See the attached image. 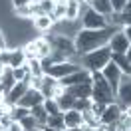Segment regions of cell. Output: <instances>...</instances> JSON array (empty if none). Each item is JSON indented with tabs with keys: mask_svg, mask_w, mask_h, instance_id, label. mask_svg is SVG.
<instances>
[{
	"mask_svg": "<svg viewBox=\"0 0 131 131\" xmlns=\"http://www.w3.org/2000/svg\"><path fill=\"white\" fill-rule=\"evenodd\" d=\"M117 30H121V28L111 26V24L107 26V28H103V30H85V28H83L74 40L75 42V52L83 56V54H88L91 50H97V48H101V46H107L109 38H111Z\"/></svg>",
	"mask_w": 131,
	"mask_h": 131,
	"instance_id": "cell-1",
	"label": "cell"
},
{
	"mask_svg": "<svg viewBox=\"0 0 131 131\" xmlns=\"http://www.w3.org/2000/svg\"><path fill=\"white\" fill-rule=\"evenodd\" d=\"M111 62V50L109 46H101L97 50H91L82 56V68L88 72H101Z\"/></svg>",
	"mask_w": 131,
	"mask_h": 131,
	"instance_id": "cell-2",
	"label": "cell"
},
{
	"mask_svg": "<svg viewBox=\"0 0 131 131\" xmlns=\"http://www.w3.org/2000/svg\"><path fill=\"white\" fill-rule=\"evenodd\" d=\"M91 99L101 101V103H111L115 101V93L105 82L101 72H91Z\"/></svg>",
	"mask_w": 131,
	"mask_h": 131,
	"instance_id": "cell-3",
	"label": "cell"
},
{
	"mask_svg": "<svg viewBox=\"0 0 131 131\" xmlns=\"http://www.w3.org/2000/svg\"><path fill=\"white\" fill-rule=\"evenodd\" d=\"M80 18H82V26L85 28V30H103V28L109 26L107 18L101 16V14H97V12H95L93 8H90L88 4H83V6H82V14H80Z\"/></svg>",
	"mask_w": 131,
	"mask_h": 131,
	"instance_id": "cell-4",
	"label": "cell"
},
{
	"mask_svg": "<svg viewBox=\"0 0 131 131\" xmlns=\"http://www.w3.org/2000/svg\"><path fill=\"white\" fill-rule=\"evenodd\" d=\"M83 30L82 26V18H78V20H60L54 24L52 28V32L58 34V36H66V38H70V40H75V36Z\"/></svg>",
	"mask_w": 131,
	"mask_h": 131,
	"instance_id": "cell-5",
	"label": "cell"
},
{
	"mask_svg": "<svg viewBox=\"0 0 131 131\" xmlns=\"http://www.w3.org/2000/svg\"><path fill=\"white\" fill-rule=\"evenodd\" d=\"M44 36L50 40L54 52H60V54L66 56V58H72L75 54V42L74 40H70V38H66V36H58V34H54V32L44 34Z\"/></svg>",
	"mask_w": 131,
	"mask_h": 131,
	"instance_id": "cell-6",
	"label": "cell"
},
{
	"mask_svg": "<svg viewBox=\"0 0 131 131\" xmlns=\"http://www.w3.org/2000/svg\"><path fill=\"white\" fill-rule=\"evenodd\" d=\"M115 101L121 105L123 111L131 105V75H125V74H123L121 83H119L117 93H115Z\"/></svg>",
	"mask_w": 131,
	"mask_h": 131,
	"instance_id": "cell-7",
	"label": "cell"
},
{
	"mask_svg": "<svg viewBox=\"0 0 131 131\" xmlns=\"http://www.w3.org/2000/svg\"><path fill=\"white\" fill-rule=\"evenodd\" d=\"M107 46H109V50H111V54H127V50L131 48V44H129V40H127L125 32H123V28L117 30V32L109 38Z\"/></svg>",
	"mask_w": 131,
	"mask_h": 131,
	"instance_id": "cell-8",
	"label": "cell"
},
{
	"mask_svg": "<svg viewBox=\"0 0 131 131\" xmlns=\"http://www.w3.org/2000/svg\"><path fill=\"white\" fill-rule=\"evenodd\" d=\"M101 74H103V78H105V82L109 83V88L113 90V93H117V88H119V83H121L123 72L113 64V62H109V64L101 70Z\"/></svg>",
	"mask_w": 131,
	"mask_h": 131,
	"instance_id": "cell-9",
	"label": "cell"
},
{
	"mask_svg": "<svg viewBox=\"0 0 131 131\" xmlns=\"http://www.w3.org/2000/svg\"><path fill=\"white\" fill-rule=\"evenodd\" d=\"M78 70H82V66L74 64V62H70V60H66V62H60V64H54L52 66V70H50L48 74L54 75L56 80H62V78H66V75L74 74V72H78Z\"/></svg>",
	"mask_w": 131,
	"mask_h": 131,
	"instance_id": "cell-10",
	"label": "cell"
},
{
	"mask_svg": "<svg viewBox=\"0 0 131 131\" xmlns=\"http://www.w3.org/2000/svg\"><path fill=\"white\" fill-rule=\"evenodd\" d=\"M60 82V85L62 88H70V85H78V83H83V82H91V72H88V70H78V72H74V74L66 75V78H62V80H58Z\"/></svg>",
	"mask_w": 131,
	"mask_h": 131,
	"instance_id": "cell-11",
	"label": "cell"
},
{
	"mask_svg": "<svg viewBox=\"0 0 131 131\" xmlns=\"http://www.w3.org/2000/svg\"><path fill=\"white\" fill-rule=\"evenodd\" d=\"M54 24H56V22H54L52 14H40V16H34L32 18V28H34V30H38L40 34L52 32Z\"/></svg>",
	"mask_w": 131,
	"mask_h": 131,
	"instance_id": "cell-12",
	"label": "cell"
},
{
	"mask_svg": "<svg viewBox=\"0 0 131 131\" xmlns=\"http://www.w3.org/2000/svg\"><path fill=\"white\" fill-rule=\"evenodd\" d=\"M44 95H42V91L40 90H32V88H28V91L24 93V97L20 99L18 103L20 105H24V107H28V109H32L34 105H40V103H44Z\"/></svg>",
	"mask_w": 131,
	"mask_h": 131,
	"instance_id": "cell-13",
	"label": "cell"
},
{
	"mask_svg": "<svg viewBox=\"0 0 131 131\" xmlns=\"http://www.w3.org/2000/svg\"><path fill=\"white\" fill-rule=\"evenodd\" d=\"M123 113L121 105L117 103V101H111V103H107L105 105V111H103V115L99 117V121L103 123H117V119H119V115Z\"/></svg>",
	"mask_w": 131,
	"mask_h": 131,
	"instance_id": "cell-14",
	"label": "cell"
},
{
	"mask_svg": "<svg viewBox=\"0 0 131 131\" xmlns=\"http://www.w3.org/2000/svg\"><path fill=\"white\" fill-rule=\"evenodd\" d=\"M28 88H30V85H28L26 82H18L16 85L8 91V95H6V103H10V105H18V101L24 97V93L28 91Z\"/></svg>",
	"mask_w": 131,
	"mask_h": 131,
	"instance_id": "cell-15",
	"label": "cell"
},
{
	"mask_svg": "<svg viewBox=\"0 0 131 131\" xmlns=\"http://www.w3.org/2000/svg\"><path fill=\"white\" fill-rule=\"evenodd\" d=\"M66 91H68L70 95H74L75 99L91 97V82H83V83H78V85H70V88H66Z\"/></svg>",
	"mask_w": 131,
	"mask_h": 131,
	"instance_id": "cell-16",
	"label": "cell"
},
{
	"mask_svg": "<svg viewBox=\"0 0 131 131\" xmlns=\"http://www.w3.org/2000/svg\"><path fill=\"white\" fill-rule=\"evenodd\" d=\"M34 42H36V48H38V58H48L52 56V52H54V48H52V44H50V40L46 38V36H36L34 38Z\"/></svg>",
	"mask_w": 131,
	"mask_h": 131,
	"instance_id": "cell-17",
	"label": "cell"
},
{
	"mask_svg": "<svg viewBox=\"0 0 131 131\" xmlns=\"http://www.w3.org/2000/svg\"><path fill=\"white\" fill-rule=\"evenodd\" d=\"M62 113H64L66 129H68V127H80V125L83 123L82 111H78V109H70V111H62Z\"/></svg>",
	"mask_w": 131,
	"mask_h": 131,
	"instance_id": "cell-18",
	"label": "cell"
},
{
	"mask_svg": "<svg viewBox=\"0 0 131 131\" xmlns=\"http://www.w3.org/2000/svg\"><path fill=\"white\" fill-rule=\"evenodd\" d=\"M30 115H32L36 121L40 123V131L46 127V123H48V111H46V107H44V103H40V105H34L32 109H30Z\"/></svg>",
	"mask_w": 131,
	"mask_h": 131,
	"instance_id": "cell-19",
	"label": "cell"
},
{
	"mask_svg": "<svg viewBox=\"0 0 131 131\" xmlns=\"http://www.w3.org/2000/svg\"><path fill=\"white\" fill-rule=\"evenodd\" d=\"M90 8H93L97 14H101V16H105V18H109L111 14H113L111 0H93V4H91Z\"/></svg>",
	"mask_w": 131,
	"mask_h": 131,
	"instance_id": "cell-20",
	"label": "cell"
},
{
	"mask_svg": "<svg viewBox=\"0 0 131 131\" xmlns=\"http://www.w3.org/2000/svg\"><path fill=\"white\" fill-rule=\"evenodd\" d=\"M111 62H113L125 75H131V64H129V60H127L125 54H111Z\"/></svg>",
	"mask_w": 131,
	"mask_h": 131,
	"instance_id": "cell-21",
	"label": "cell"
},
{
	"mask_svg": "<svg viewBox=\"0 0 131 131\" xmlns=\"http://www.w3.org/2000/svg\"><path fill=\"white\" fill-rule=\"evenodd\" d=\"M56 101H58V105H60L62 111H70V109H74V107H75V97H74V95H70L68 91H64L62 95H58Z\"/></svg>",
	"mask_w": 131,
	"mask_h": 131,
	"instance_id": "cell-22",
	"label": "cell"
},
{
	"mask_svg": "<svg viewBox=\"0 0 131 131\" xmlns=\"http://www.w3.org/2000/svg\"><path fill=\"white\" fill-rule=\"evenodd\" d=\"M14 16L20 18V20H32L34 18V4H24V6H18L14 8Z\"/></svg>",
	"mask_w": 131,
	"mask_h": 131,
	"instance_id": "cell-23",
	"label": "cell"
},
{
	"mask_svg": "<svg viewBox=\"0 0 131 131\" xmlns=\"http://www.w3.org/2000/svg\"><path fill=\"white\" fill-rule=\"evenodd\" d=\"M26 68L30 70V74L36 75V78H42L44 75V70H42V62H40V58H32V60H26Z\"/></svg>",
	"mask_w": 131,
	"mask_h": 131,
	"instance_id": "cell-24",
	"label": "cell"
},
{
	"mask_svg": "<svg viewBox=\"0 0 131 131\" xmlns=\"http://www.w3.org/2000/svg\"><path fill=\"white\" fill-rule=\"evenodd\" d=\"M0 80H2V88H4V91H6V93H8V91L18 83L16 80H14V75H12V68H6V72L2 74V78H0Z\"/></svg>",
	"mask_w": 131,
	"mask_h": 131,
	"instance_id": "cell-25",
	"label": "cell"
},
{
	"mask_svg": "<svg viewBox=\"0 0 131 131\" xmlns=\"http://www.w3.org/2000/svg\"><path fill=\"white\" fill-rule=\"evenodd\" d=\"M26 115H30V109L24 105H12V109H10V117H12V121H22Z\"/></svg>",
	"mask_w": 131,
	"mask_h": 131,
	"instance_id": "cell-26",
	"label": "cell"
},
{
	"mask_svg": "<svg viewBox=\"0 0 131 131\" xmlns=\"http://www.w3.org/2000/svg\"><path fill=\"white\" fill-rule=\"evenodd\" d=\"M48 127L52 129H66V123H64V113H56V115H50L48 117Z\"/></svg>",
	"mask_w": 131,
	"mask_h": 131,
	"instance_id": "cell-27",
	"label": "cell"
},
{
	"mask_svg": "<svg viewBox=\"0 0 131 131\" xmlns=\"http://www.w3.org/2000/svg\"><path fill=\"white\" fill-rule=\"evenodd\" d=\"M22 50H24L26 60L38 58V48H36V42H34V40H30V42H26V44H22Z\"/></svg>",
	"mask_w": 131,
	"mask_h": 131,
	"instance_id": "cell-28",
	"label": "cell"
},
{
	"mask_svg": "<svg viewBox=\"0 0 131 131\" xmlns=\"http://www.w3.org/2000/svg\"><path fill=\"white\" fill-rule=\"evenodd\" d=\"M52 18H54V22L66 20V2H56V6L52 10Z\"/></svg>",
	"mask_w": 131,
	"mask_h": 131,
	"instance_id": "cell-29",
	"label": "cell"
},
{
	"mask_svg": "<svg viewBox=\"0 0 131 131\" xmlns=\"http://www.w3.org/2000/svg\"><path fill=\"white\" fill-rule=\"evenodd\" d=\"M44 107H46V111H48V115H56V113H62V109H60V105H58V101L54 97H46L44 99Z\"/></svg>",
	"mask_w": 131,
	"mask_h": 131,
	"instance_id": "cell-30",
	"label": "cell"
},
{
	"mask_svg": "<svg viewBox=\"0 0 131 131\" xmlns=\"http://www.w3.org/2000/svg\"><path fill=\"white\" fill-rule=\"evenodd\" d=\"M82 117H83V123H85V125H91V127H97V123H99V117H95V115L91 113L90 109H88V111H82Z\"/></svg>",
	"mask_w": 131,
	"mask_h": 131,
	"instance_id": "cell-31",
	"label": "cell"
},
{
	"mask_svg": "<svg viewBox=\"0 0 131 131\" xmlns=\"http://www.w3.org/2000/svg\"><path fill=\"white\" fill-rule=\"evenodd\" d=\"M91 103H93V99H91V97L75 99V107H74V109H78V111H88V109H91Z\"/></svg>",
	"mask_w": 131,
	"mask_h": 131,
	"instance_id": "cell-32",
	"label": "cell"
},
{
	"mask_svg": "<svg viewBox=\"0 0 131 131\" xmlns=\"http://www.w3.org/2000/svg\"><path fill=\"white\" fill-rule=\"evenodd\" d=\"M20 123H22V127H24V129H40V123L36 121L32 115H26Z\"/></svg>",
	"mask_w": 131,
	"mask_h": 131,
	"instance_id": "cell-33",
	"label": "cell"
},
{
	"mask_svg": "<svg viewBox=\"0 0 131 131\" xmlns=\"http://www.w3.org/2000/svg\"><path fill=\"white\" fill-rule=\"evenodd\" d=\"M105 105L107 103H101V101H93V103H91V113L95 115V117H101V115H103V111H105Z\"/></svg>",
	"mask_w": 131,
	"mask_h": 131,
	"instance_id": "cell-34",
	"label": "cell"
},
{
	"mask_svg": "<svg viewBox=\"0 0 131 131\" xmlns=\"http://www.w3.org/2000/svg\"><path fill=\"white\" fill-rule=\"evenodd\" d=\"M38 6L42 8L44 14H52V10H54V6H56V2H54V0H42V2H38Z\"/></svg>",
	"mask_w": 131,
	"mask_h": 131,
	"instance_id": "cell-35",
	"label": "cell"
},
{
	"mask_svg": "<svg viewBox=\"0 0 131 131\" xmlns=\"http://www.w3.org/2000/svg\"><path fill=\"white\" fill-rule=\"evenodd\" d=\"M95 131H117V123H103V121H99L97 127H95Z\"/></svg>",
	"mask_w": 131,
	"mask_h": 131,
	"instance_id": "cell-36",
	"label": "cell"
},
{
	"mask_svg": "<svg viewBox=\"0 0 131 131\" xmlns=\"http://www.w3.org/2000/svg\"><path fill=\"white\" fill-rule=\"evenodd\" d=\"M127 2H129V0H111L113 12H117V14H119V12H123V8L127 6Z\"/></svg>",
	"mask_w": 131,
	"mask_h": 131,
	"instance_id": "cell-37",
	"label": "cell"
},
{
	"mask_svg": "<svg viewBox=\"0 0 131 131\" xmlns=\"http://www.w3.org/2000/svg\"><path fill=\"white\" fill-rule=\"evenodd\" d=\"M44 78V75H42ZM42 78H36V75H32V80H30V88L32 90H40L42 91V88H44V80Z\"/></svg>",
	"mask_w": 131,
	"mask_h": 131,
	"instance_id": "cell-38",
	"label": "cell"
},
{
	"mask_svg": "<svg viewBox=\"0 0 131 131\" xmlns=\"http://www.w3.org/2000/svg\"><path fill=\"white\" fill-rule=\"evenodd\" d=\"M6 131H24V127H22V123H20V121H12Z\"/></svg>",
	"mask_w": 131,
	"mask_h": 131,
	"instance_id": "cell-39",
	"label": "cell"
},
{
	"mask_svg": "<svg viewBox=\"0 0 131 131\" xmlns=\"http://www.w3.org/2000/svg\"><path fill=\"white\" fill-rule=\"evenodd\" d=\"M32 0H12V6L18 8V6H24V4H30Z\"/></svg>",
	"mask_w": 131,
	"mask_h": 131,
	"instance_id": "cell-40",
	"label": "cell"
},
{
	"mask_svg": "<svg viewBox=\"0 0 131 131\" xmlns=\"http://www.w3.org/2000/svg\"><path fill=\"white\" fill-rule=\"evenodd\" d=\"M123 32H125V36H127V40L131 44V26H123Z\"/></svg>",
	"mask_w": 131,
	"mask_h": 131,
	"instance_id": "cell-41",
	"label": "cell"
},
{
	"mask_svg": "<svg viewBox=\"0 0 131 131\" xmlns=\"http://www.w3.org/2000/svg\"><path fill=\"white\" fill-rule=\"evenodd\" d=\"M80 127H82V131H95V127H91V125H85V123H82Z\"/></svg>",
	"mask_w": 131,
	"mask_h": 131,
	"instance_id": "cell-42",
	"label": "cell"
},
{
	"mask_svg": "<svg viewBox=\"0 0 131 131\" xmlns=\"http://www.w3.org/2000/svg\"><path fill=\"white\" fill-rule=\"evenodd\" d=\"M6 68H8V66H4V64H2V62H0V78H2V74L6 72Z\"/></svg>",
	"mask_w": 131,
	"mask_h": 131,
	"instance_id": "cell-43",
	"label": "cell"
},
{
	"mask_svg": "<svg viewBox=\"0 0 131 131\" xmlns=\"http://www.w3.org/2000/svg\"><path fill=\"white\" fill-rule=\"evenodd\" d=\"M42 131H66V129H52V127H48V125H46V127H44Z\"/></svg>",
	"mask_w": 131,
	"mask_h": 131,
	"instance_id": "cell-44",
	"label": "cell"
},
{
	"mask_svg": "<svg viewBox=\"0 0 131 131\" xmlns=\"http://www.w3.org/2000/svg\"><path fill=\"white\" fill-rule=\"evenodd\" d=\"M66 131H82V127H68Z\"/></svg>",
	"mask_w": 131,
	"mask_h": 131,
	"instance_id": "cell-45",
	"label": "cell"
},
{
	"mask_svg": "<svg viewBox=\"0 0 131 131\" xmlns=\"http://www.w3.org/2000/svg\"><path fill=\"white\" fill-rule=\"evenodd\" d=\"M24 131H40V129H24Z\"/></svg>",
	"mask_w": 131,
	"mask_h": 131,
	"instance_id": "cell-46",
	"label": "cell"
},
{
	"mask_svg": "<svg viewBox=\"0 0 131 131\" xmlns=\"http://www.w3.org/2000/svg\"><path fill=\"white\" fill-rule=\"evenodd\" d=\"M32 2H34V4H38V2H42V0H32Z\"/></svg>",
	"mask_w": 131,
	"mask_h": 131,
	"instance_id": "cell-47",
	"label": "cell"
},
{
	"mask_svg": "<svg viewBox=\"0 0 131 131\" xmlns=\"http://www.w3.org/2000/svg\"><path fill=\"white\" fill-rule=\"evenodd\" d=\"M0 123H2V115H0Z\"/></svg>",
	"mask_w": 131,
	"mask_h": 131,
	"instance_id": "cell-48",
	"label": "cell"
},
{
	"mask_svg": "<svg viewBox=\"0 0 131 131\" xmlns=\"http://www.w3.org/2000/svg\"><path fill=\"white\" fill-rule=\"evenodd\" d=\"M129 64H131V60H129Z\"/></svg>",
	"mask_w": 131,
	"mask_h": 131,
	"instance_id": "cell-49",
	"label": "cell"
},
{
	"mask_svg": "<svg viewBox=\"0 0 131 131\" xmlns=\"http://www.w3.org/2000/svg\"><path fill=\"white\" fill-rule=\"evenodd\" d=\"M129 131H131V129H129Z\"/></svg>",
	"mask_w": 131,
	"mask_h": 131,
	"instance_id": "cell-50",
	"label": "cell"
}]
</instances>
